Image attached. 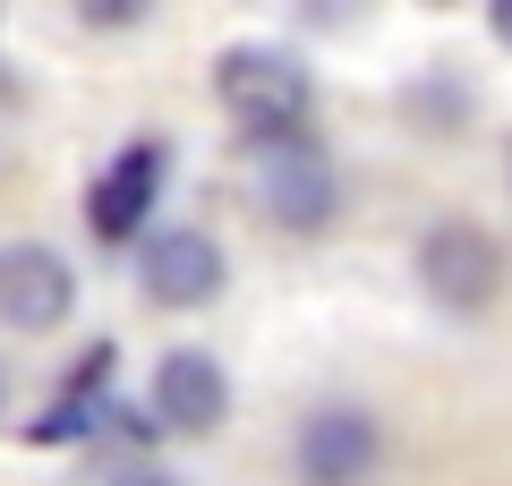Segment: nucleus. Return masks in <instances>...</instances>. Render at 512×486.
<instances>
[{
	"label": "nucleus",
	"instance_id": "obj_1",
	"mask_svg": "<svg viewBox=\"0 0 512 486\" xmlns=\"http://www.w3.org/2000/svg\"><path fill=\"white\" fill-rule=\"evenodd\" d=\"M214 103L231 111V128L248 145H265V137H291V128H316V77L274 43H231L214 60Z\"/></svg>",
	"mask_w": 512,
	"mask_h": 486
},
{
	"label": "nucleus",
	"instance_id": "obj_2",
	"mask_svg": "<svg viewBox=\"0 0 512 486\" xmlns=\"http://www.w3.org/2000/svg\"><path fill=\"white\" fill-rule=\"evenodd\" d=\"M256 205L274 214V231L291 239H325L342 222V171H333L325 137L316 128H291V137L256 145Z\"/></svg>",
	"mask_w": 512,
	"mask_h": 486
},
{
	"label": "nucleus",
	"instance_id": "obj_3",
	"mask_svg": "<svg viewBox=\"0 0 512 486\" xmlns=\"http://www.w3.org/2000/svg\"><path fill=\"white\" fill-rule=\"evenodd\" d=\"M419 290L444 307V316H487L504 299V239L470 214H444L419 231V256H410Z\"/></svg>",
	"mask_w": 512,
	"mask_h": 486
},
{
	"label": "nucleus",
	"instance_id": "obj_4",
	"mask_svg": "<svg viewBox=\"0 0 512 486\" xmlns=\"http://www.w3.org/2000/svg\"><path fill=\"white\" fill-rule=\"evenodd\" d=\"M128 265H137V290H146L154 307H214L222 282H231L214 231H197V222H154V231L128 248Z\"/></svg>",
	"mask_w": 512,
	"mask_h": 486
},
{
	"label": "nucleus",
	"instance_id": "obj_5",
	"mask_svg": "<svg viewBox=\"0 0 512 486\" xmlns=\"http://www.w3.org/2000/svg\"><path fill=\"white\" fill-rule=\"evenodd\" d=\"M163 162H171V145H163V137H128L120 154L103 162V180L86 188V231L103 239V248H137V239L154 231Z\"/></svg>",
	"mask_w": 512,
	"mask_h": 486
},
{
	"label": "nucleus",
	"instance_id": "obj_6",
	"mask_svg": "<svg viewBox=\"0 0 512 486\" xmlns=\"http://www.w3.org/2000/svg\"><path fill=\"white\" fill-rule=\"evenodd\" d=\"M384 461V418L359 410V401H325V410L299 418V444H291V469L299 486H367Z\"/></svg>",
	"mask_w": 512,
	"mask_h": 486
},
{
	"label": "nucleus",
	"instance_id": "obj_7",
	"mask_svg": "<svg viewBox=\"0 0 512 486\" xmlns=\"http://www.w3.org/2000/svg\"><path fill=\"white\" fill-rule=\"evenodd\" d=\"M77 316V265L52 239H9L0 248V324L9 333H60Z\"/></svg>",
	"mask_w": 512,
	"mask_h": 486
},
{
	"label": "nucleus",
	"instance_id": "obj_8",
	"mask_svg": "<svg viewBox=\"0 0 512 486\" xmlns=\"http://www.w3.org/2000/svg\"><path fill=\"white\" fill-rule=\"evenodd\" d=\"M146 410L163 418V435L205 444V435H222V418H231V376H222L214 350H163V359H154V384H146Z\"/></svg>",
	"mask_w": 512,
	"mask_h": 486
},
{
	"label": "nucleus",
	"instance_id": "obj_9",
	"mask_svg": "<svg viewBox=\"0 0 512 486\" xmlns=\"http://www.w3.org/2000/svg\"><path fill=\"white\" fill-rule=\"evenodd\" d=\"M402 111L419 128H470V77H410V94H402Z\"/></svg>",
	"mask_w": 512,
	"mask_h": 486
},
{
	"label": "nucleus",
	"instance_id": "obj_10",
	"mask_svg": "<svg viewBox=\"0 0 512 486\" xmlns=\"http://www.w3.org/2000/svg\"><path fill=\"white\" fill-rule=\"evenodd\" d=\"M77 26H94V35H128V26L154 18V0H69Z\"/></svg>",
	"mask_w": 512,
	"mask_h": 486
},
{
	"label": "nucleus",
	"instance_id": "obj_11",
	"mask_svg": "<svg viewBox=\"0 0 512 486\" xmlns=\"http://www.w3.org/2000/svg\"><path fill=\"white\" fill-rule=\"evenodd\" d=\"M103 486H180V478H171V469H146V461H128V469H111Z\"/></svg>",
	"mask_w": 512,
	"mask_h": 486
},
{
	"label": "nucleus",
	"instance_id": "obj_12",
	"mask_svg": "<svg viewBox=\"0 0 512 486\" xmlns=\"http://www.w3.org/2000/svg\"><path fill=\"white\" fill-rule=\"evenodd\" d=\"M487 26H495V43L512 52V0H487Z\"/></svg>",
	"mask_w": 512,
	"mask_h": 486
},
{
	"label": "nucleus",
	"instance_id": "obj_13",
	"mask_svg": "<svg viewBox=\"0 0 512 486\" xmlns=\"http://www.w3.org/2000/svg\"><path fill=\"white\" fill-rule=\"evenodd\" d=\"M419 9H461V0H419Z\"/></svg>",
	"mask_w": 512,
	"mask_h": 486
},
{
	"label": "nucleus",
	"instance_id": "obj_14",
	"mask_svg": "<svg viewBox=\"0 0 512 486\" xmlns=\"http://www.w3.org/2000/svg\"><path fill=\"white\" fill-rule=\"evenodd\" d=\"M0 410H9V376H0Z\"/></svg>",
	"mask_w": 512,
	"mask_h": 486
}]
</instances>
